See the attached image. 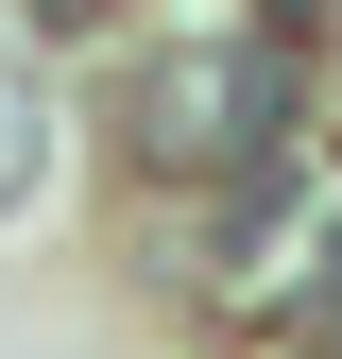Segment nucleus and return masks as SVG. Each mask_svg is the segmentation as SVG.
Returning <instances> with one entry per match:
<instances>
[{
    "label": "nucleus",
    "instance_id": "2",
    "mask_svg": "<svg viewBox=\"0 0 342 359\" xmlns=\"http://www.w3.org/2000/svg\"><path fill=\"white\" fill-rule=\"evenodd\" d=\"M34 189H52V86H34V52H0V222Z\"/></svg>",
    "mask_w": 342,
    "mask_h": 359
},
{
    "label": "nucleus",
    "instance_id": "1",
    "mask_svg": "<svg viewBox=\"0 0 342 359\" xmlns=\"http://www.w3.org/2000/svg\"><path fill=\"white\" fill-rule=\"evenodd\" d=\"M291 137V52L274 34H189V52H137L120 69V154L137 171H256Z\"/></svg>",
    "mask_w": 342,
    "mask_h": 359
}]
</instances>
